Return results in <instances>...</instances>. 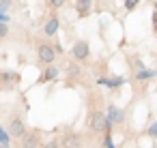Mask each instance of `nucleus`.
<instances>
[{
	"label": "nucleus",
	"instance_id": "nucleus-20",
	"mask_svg": "<svg viewBox=\"0 0 157 148\" xmlns=\"http://www.w3.org/2000/svg\"><path fill=\"white\" fill-rule=\"evenodd\" d=\"M0 80H2V82H11V80H15V75H11V73H0Z\"/></svg>",
	"mask_w": 157,
	"mask_h": 148
},
{
	"label": "nucleus",
	"instance_id": "nucleus-18",
	"mask_svg": "<svg viewBox=\"0 0 157 148\" xmlns=\"http://www.w3.org/2000/svg\"><path fill=\"white\" fill-rule=\"evenodd\" d=\"M9 9H11V0H0V11L7 13Z\"/></svg>",
	"mask_w": 157,
	"mask_h": 148
},
{
	"label": "nucleus",
	"instance_id": "nucleus-11",
	"mask_svg": "<svg viewBox=\"0 0 157 148\" xmlns=\"http://www.w3.org/2000/svg\"><path fill=\"white\" fill-rule=\"evenodd\" d=\"M123 77H112V80H99V84H103V86H108V88H116V86H123Z\"/></svg>",
	"mask_w": 157,
	"mask_h": 148
},
{
	"label": "nucleus",
	"instance_id": "nucleus-16",
	"mask_svg": "<svg viewBox=\"0 0 157 148\" xmlns=\"http://www.w3.org/2000/svg\"><path fill=\"white\" fill-rule=\"evenodd\" d=\"M5 37H9V26L5 22H0V39H5Z\"/></svg>",
	"mask_w": 157,
	"mask_h": 148
},
{
	"label": "nucleus",
	"instance_id": "nucleus-3",
	"mask_svg": "<svg viewBox=\"0 0 157 148\" xmlns=\"http://www.w3.org/2000/svg\"><path fill=\"white\" fill-rule=\"evenodd\" d=\"M71 56L75 58V60H86L88 56H90V45L86 43V41H75L73 45H71Z\"/></svg>",
	"mask_w": 157,
	"mask_h": 148
},
{
	"label": "nucleus",
	"instance_id": "nucleus-9",
	"mask_svg": "<svg viewBox=\"0 0 157 148\" xmlns=\"http://www.w3.org/2000/svg\"><path fill=\"white\" fill-rule=\"evenodd\" d=\"M157 75V71H151V69H138L136 71V80H148V77H155Z\"/></svg>",
	"mask_w": 157,
	"mask_h": 148
},
{
	"label": "nucleus",
	"instance_id": "nucleus-8",
	"mask_svg": "<svg viewBox=\"0 0 157 148\" xmlns=\"http://www.w3.org/2000/svg\"><path fill=\"white\" fill-rule=\"evenodd\" d=\"M56 77H58V69L56 67H48L45 73L39 77V82H50V80H56Z\"/></svg>",
	"mask_w": 157,
	"mask_h": 148
},
{
	"label": "nucleus",
	"instance_id": "nucleus-4",
	"mask_svg": "<svg viewBox=\"0 0 157 148\" xmlns=\"http://www.w3.org/2000/svg\"><path fill=\"white\" fill-rule=\"evenodd\" d=\"M24 133H26V122H24V118H22V116H13L11 122H9V135L20 139Z\"/></svg>",
	"mask_w": 157,
	"mask_h": 148
},
{
	"label": "nucleus",
	"instance_id": "nucleus-10",
	"mask_svg": "<svg viewBox=\"0 0 157 148\" xmlns=\"http://www.w3.org/2000/svg\"><path fill=\"white\" fill-rule=\"evenodd\" d=\"M75 9H78L80 15H86V13L90 11V0H78V2H75Z\"/></svg>",
	"mask_w": 157,
	"mask_h": 148
},
{
	"label": "nucleus",
	"instance_id": "nucleus-19",
	"mask_svg": "<svg viewBox=\"0 0 157 148\" xmlns=\"http://www.w3.org/2000/svg\"><path fill=\"white\" fill-rule=\"evenodd\" d=\"M48 2H50V5H52L54 9H60V7L65 5V0H48Z\"/></svg>",
	"mask_w": 157,
	"mask_h": 148
},
{
	"label": "nucleus",
	"instance_id": "nucleus-1",
	"mask_svg": "<svg viewBox=\"0 0 157 148\" xmlns=\"http://www.w3.org/2000/svg\"><path fill=\"white\" fill-rule=\"evenodd\" d=\"M88 127H90L95 133H103V131L110 129L108 118H105L103 112H90V116H88Z\"/></svg>",
	"mask_w": 157,
	"mask_h": 148
},
{
	"label": "nucleus",
	"instance_id": "nucleus-17",
	"mask_svg": "<svg viewBox=\"0 0 157 148\" xmlns=\"http://www.w3.org/2000/svg\"><path fill=\"white\" fill-rule=\"evenodd\" d=\"M101 146L103 148H114V142H112V137H110V133L103 137V142H101Z\"/></svg>",
	"mask_w": 157,
	"mask_h": 148
},
{
	"label": "nucleus",
	"instance_id": "nucleus-5",
	"mask_svg": "<svg viewBox=\"0 0 157 148\" xmlns=\"http://www.w3.org/2000/svg\"><path fill=\"white\" fill-rule=\"evenodd\" d=\"M105 118H108V124L112 127V124H121L123 118H125V114H123L116 105H108V114H105Z\"/></svg>",
	"mask_w": 157,
	"mask_h": 148
},
{
	"label": "nucleus",
	"instance_id": "nucleus-12",
	"mask_svg": "<svg viewBox=\"0 0 157 148\" xmlns=\"http://www.w3.org/2000/svg\"><path fill=\"white\" fill-rule=\"evenodd\" d=\"M63 146H67V148L73 146V148H75V146H80V137H78V135H69V137L63 142Z\"/></svg>",
	"mask_w": 157,
	"mask_h": 148
},
{
	"label": "nucleus",
	"instance_id": "nucleus-22",
	"mask_svg": "<svg viewBox=\"0 0 157 148\" xmlns=\"http://www.w3.org/2000/svg\"><path fill=\"white\" fill-rule=\"evenodd\" d=\"M9 20H11V17H9L7 13H2V11H0V22H5V24H9Z\"/></svg>",
	"mask_w": 157,
	"mask_h": 148
},
{
	"label": "nucleus",
	"instance_id": "nucleus-7",
	"mask_svg": "<svg viewBox=\"0 0 157 148\" xmlns=\"http://www.w3.org/2000/svg\"><path fill=\"white\" fill-rule=\"evenodd\" d=\"M58 28H60V22H58V17L54 15V17H50V20L45 22V28H43V32H45V37H56Z\"/></svg>",
	"mask_w": 157,
	"mask_h": 148
},
{
	"label": "nucleus",
	"instance_id": "nucleus-14",
	"mask_svg": "<svg viewBox=\"0 0 157 148\" xmlns=\"http://www.w3.org/2000/svg\"><path fill=\"white\" fill-rule=\"evenodd\" d=\"M140 5V0H125V11H133Z\"/></svg>",
	"mask_w": 157,
	"mask_h": 148
},
{
	"label": "nucleus",
	"instance_id": "nucleus-6",
	"mask_svg": "<svg viewBox=\"0 0 157 148\" xmlns=\"http://www.w3.org/2000/svg\"><path fill=\"white\" fill-rule=\"evenodd\" d=\"M20 139H22V146H24V148H37V146H41L39 133H24Z\"/></svg>",
	"mask_w": 157,
	"mask_h": 148
},
{
	"label": "nucleus",
	"instance_id": "nucleus-13",
	"mask_svg": "<svg viewBox=\"0 0 157 148\" xmlns=\"http://www.w3.org/2000/svg\"><path fill=\"white\" fill-rule=\"evenodd\" d=\"M9 137H11L9 133H5L2 129H0V146H5V148H7V146H11V139H9Z\"/></svg>",
	"mask_w": 157,
	"mask_h": 148
},
{
	"label": "nucleus",
	"instance_id": "nucleus-15",
	"mask_svg": "<svg viewBox=\"0 0 157 148\" xmlns=\"http://www.w3.org/2000/svg\"><path fill=\"white\" fill-rule=\"evenodd\" d=\"M146 135H148V137H153V139L157 137V120H155V122H153V124L146 129Z\"/></svg>",
	"mask_w": 157,
	"mask_h": 148
},
{
	"label": "nucleus",
	"instance_id": "nucleus-2",
	"mask_svg": "<svg viewBox=\"0 0 157 148\" xmlns=\"http://www.w3.org/2000/svg\"><path fill=\"white\" fill-rule=\"evenodd\" d=\"M37 58H39L41 65H52L56 60V50L48 43H39L37 45Z\"/></svg>",
	"mask_w": 157,
	"mask_h": 148
},
{
	"label": "nucleus",
	"instance_id": "nucleus-21",
	"mask_svg": "<svg viewBox=\"0 0 157 148\" xmlns=\"http://www.w3.org/2000/svg\"><path fill=\"white\" fill-rule=\"evenodd\" d=\"M153 30L157 32V9L153 11Z\"/></svg>",
	"mask_w": 157,
	"mask_h": 148
}]
</instances>
